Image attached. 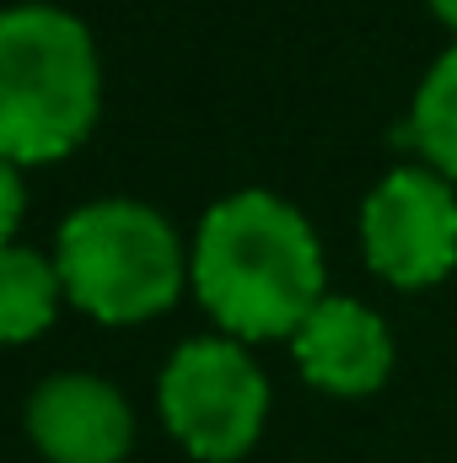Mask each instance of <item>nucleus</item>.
Listing matches in <instances>:
<instances>
[{
	"label": "nucleus",
	"mask_w": 457,
	"mask_h": 463,
	"mask_svg": "<svg viewBox=\"0 0 457 463\" xmlns=\"http://www.w3.org/2000/svg\"><path fill=\"white\" fill-rule=\"evenodd\" d=\"M27 431L54 463H118L135 420L114 383L87 372H60L33 388Z\"/></svg>",
	"instance_id": "nucleus-6"
},
{
	"label": "nucleus",
	"mask_w": 457,
	"mask_h": 463,
	"mask_svg": "<svg viewBox=\"0 0 457 463\" xmlns=\"http://www.w3.org/2000/svg\"><path fill=\"white\" fill-rule=\"evenodd\" d=\"M264 372L231 340H189L162 366V420L205 463L247 453L264 426Z\"/></svg>",
	"instance_id": "nucleus-4"
},
{
	"label": "nucleus",
	"mask_w": 457,
	"mask_h": 463,
	"mask_svg": "<svg viewBox=\"0 0 457 463\" xmlns=\"http://www.w3.org/2000/svg\"><path fill=\"white\" fill-rule=\"evenodd\" d=\"M420 151L457 178V43L431 65V76L420 81V98H415V118H409Z\"/></svg>",
	"instance_id": "nucleus-9"
},
{
	"label": "nucleus",
	"mask_w": 457,
	"mask_h": 463,
	"mask_svg": "<svg viewBox=\"0 0 457 463\" xmlns=\"http://www.w3.org/2000/svg\"><path fill=\"white\" fill-rule=\"evenodd\" d=\"M296 361L302 377L323 393H371L393 366V340L366 302L323 297L296 329Z\"/></svg>",
	"instance_id": "nucleus-7"
},
{
	"label": "nucleus",
	"mask_w": 457,
	"mask_h": 463,
	"mask_svg": "<svg viewBox=\"0 0 457 463\" xmlns=\"http://www.w3.org/2000/svg\"><path fill=\"white\" fill-rule=\"evenodd\" d=\"M54 269L76 307L103 324H140L178 297L183 253L173 227L135 200L81 205L60 227Z\"/></svg>",
	"instance_id": "nucleus-3"
},
{
	"label": "nucleus",
	"mask_w": 457,
	"mask_h": 463,
	"mask_svg": "<svg viewBox=\"0 0 457 463\" xmlns=\"http://www.w3.org/2000/svg\"><path fill=\"white\" fill-rule=\"evenodd\" d=\"M0 194H5V237H11L16 222H22V178H16V162L0 167Z\"/></svg>",
	"instance_id": "nucleus-10"
},
{
	"label": "nucleus",
	"mask_w": 457,
	"mask_h": 463,
	"mask_svg": "<svg viewBox=\"0 0 457 463\" xmlns=\"http://www.w3.org/2000/svg\"><path fill=\"white\" fill-rule=\"evenodd\" d=\"M194 286L216 324L242 340L296 335L323 302V253L296 205L269 189H242L200 222Z\"/></svg>",
	"instance_id": "nucleus-1"
},
{
	"label": "nucleus",
	"mask_w": 457,
	"mask_h": 463,
	"mask_svg": "<svg viewBox=\"0 0 457 463\" xmlns=\"http://www.w3.org/2000/svg\"><path fill=\"white\" fill-rule=\"evenodd\" d=\"M60 286L65 280L43 253L5 242V253H0V329H5V340H27V335L49 329Z\"/></svg>",
	"instance_id": "nucleus-8"
},
{
	"label": "nucleus",
	"mask_w": 457,
	"mask_h": 463,
	"mask_svg": "<svg viewBox=\"0 0 457 463\" xmlns=\"http://www.w3.org/2000/svg\"><path fill=\"white\" fill-rule=\"evenodd\" d=\"M366 259L393 286H431L457 264V194L425 167H393L360 211Z\"/></svg>",
	"instance_id": "nucleus-5"
},
{
	"label": "nucleus",
	"mask_w": 457,
	"mask_h": 463,
	"mask_svg": "<svg viewBox=\"0 0 457 463\" xmlns=\"http://www.w3.org/2000/svg\"><path fill=\"white\" fill-rule=\"evenodd\" d=\"M431 5H436V11H442V16L457 27V0H431Z\"/></svg>",
	"instance_id": "nucleus-11"
},
{
	"label": "nucleus",
	"mask_w": 457,
	"mask_h": 463,
	"mask_svg": "<svg viewBox=\"0 0 457 463\" xmlns=\"http://www.w3.org/2000/svg\"><path fill=\"white\" fill-rule=\"evenodd\" d=\"M98 118V49L60 5L0 16V151L5 162L65 156Z\"/></svg>",
	"instance_id": "nucleus-2"
}]
</instances>
